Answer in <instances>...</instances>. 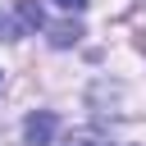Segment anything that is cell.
I'll return each instance as SVG.
<instances>
[{
    "label": "cell",
    "instance_id": "1",
    "mask_svg": "<svg viewBox=\"0 0 146 146\" xmlns=\"http://www.w3.org/2000/svg\"><path fill=\"white\" fill-rule=\"evenodd\" d=\"M23 137H27V146H50V137H55V114H50V110H36V114H27V123H23Z\"/></svg>",
    "mask_w": 146,
    "mask_h": 146
},
{
    "label": "cell",
    "instance_id": "2",
    "mask_svg": "<svg viewBox=\"0 0 146 146\" xmlns=\"http://www.w3.org/2000/svg\"><path fill=\"white\" fill-rule=\"evenodd\" d=\"M27 27H23V18H14L9 9H0V41H14V36H23Z\"/></svg>",
    "mask_w": 146,
    "mask_h": 146
},
{
    "label": "cell",
    "instance_id": "3",
    "mask_svg": "<svg viewBox=\"0 0 146 146\" xmlns=\"http://www.w3.org/2000/svg\"><path fill=\"white\" fill-rule=\"evenodd\" d=\"M64 146H110V141H105L100 132H73V137H68Z\"/></svg>",
    "mask_w": 146,
    "mask_h": 146
},
{
    "label": "cell",
    "instance_id": "4",
    "mask_svg": "<svg viewBox=\"0 0 146 146\" xmlns=\"http://www.w3.org/2000/svg\"><path fill=\"white\" fill-rule=\"evenodd\" d=\"M55 5H59V9H82L87 0H55Z\"/></svg>",
    "mask_w": 146,
    "mask_h": 146
}]
</instances>
